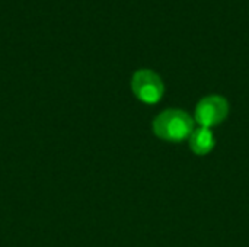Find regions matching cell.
I'll use <instances>...</instances> for the list:
<instances>
[{
	"instance_id": "1",
	"label": "cell",
	"mask_w": 249,
	"mask_h": 247,
	"mask_svg": "<svg viewBox=\"0 0 249 247\" xmlns=\"http://www.w3.org/2000/svg\"><path fill=\"white\" fill-rule=\"evenodd\" d=\"M191 116L179 109H168L159 114L153 121V132L165 141L179 143L193 134Z\"/></svg>"
},
{
	"instance_id": "2",
	"label": "cell",
	"mask_w": 249,
	"mask_h": 247,
	"mask_svg": "<svg viewBox=\"0 0 249 247\" xmlns=\"http://www.w3.org/2000/svg\"><path fill=\"white\" fill-rule=\"evenodd\" d=\"M131 89L137 99L150 105L159 102L165 92V86L160 76L149 68L137 70L133 74Z\"/></svg>"
},
{
	"instance_id": "3",
	"label": "cell",
	"mask_w": 249,
	"mask_h": 247,
	"mask_svg": "<svg viewBox=\"0 0 249 247\" xmlns=\"http://www.w3.org/2000/svg\"><path fill=\"white\" fill-rule=\"evenodd\" d=\"M229 112L228 100L219 95H210L203 98L196 108V121L204 127L210 128L213 125L222 124Z\"/></svg>"
},
{
	"instance_id": "4",
	"label": "cell",
	"mask_w": 249,
	"mask_h": 247,
	"mask_svg": "<svg viewBox=\"0 0 249 247\" xmlns=\"http://www.w3.org/2000/svg\"><path fill=\"white\" fill-rule=\"evenodd\" d=\"M214 135L209 128L200 127L198 130H194L190 135V148L193 153L198 156H204L210 153L214 147Z\"/></svg>"
}]
</instances>
